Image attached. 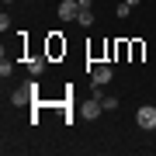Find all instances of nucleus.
Wrapping results in <instances>:
<instances>
[{
  "mask_svg": "<svg viewBox=\"0 0 156 156\" xmlns=\"http://www.w3.org/2000/svg\"><path fill=\"white\" fill-rule=\"evenodd\" d=\"M35 94H38V83H21V87L11 94V104H17V108H21V104H31Z\"/></svg>",
  "mask_w": 156,
  "mask_h": 156,
  "instance_id": "nucleus-1",
  "label": "nucleus"
},
{
  "mask_svg": "<svg viewBox=\"0 0 156 156\" xmlns=\"http://www.w3.org/2000/svg\"><path fill=\"white\" fill-rule=\"evenodd\" d=\"M135 122H139V128H156V108L142 104L139 111H135Z\"/></svg>",
  "mask_w": 156,
  "mask_h": 156,
  "instance_id": "nucleus-2",
  "label": "nucleus"
},
{
  "mask_svg": "<svg viewBox=\"0 0 156 156\" xmlns=\"http://www.w3.org/2000/svg\"><path fill=\"white\" fill-rule=\"evenodd\" d=\"M56 11H59L62 21H76V14H80V0H62Z\"/></svg>",
  "mask_w": 156,
  "mask_h": 156,
  "instance_id": "nucleus-3",
  "label": "nucleus"
},
{
  "mask_svg": "<svg viewBox=\"0 0 156 156\" xmlns=\"http://www.w3.org/2000/svg\"><path fill=\"white\" fill-rule=\"evenodd\" d=\"M90 80H94L97 87H104L108 80H111V66H108V62H97V66H90Z\"/></svg>",
  "mask_w": 156,
  "mask_h": 156,
  "instance_id": "nucleus-4",
  "label": "nucleus"
},
{
  "mask_svg": "<svg viewBox=\"0 0 156 156\" xmlns=\"http://www.w3.org/2000/svg\"><path fill=\"white\" fill-rule=\"evenodd\" d=\"M101 111H104V104H101L97 97H90V101H83V104H80V118H97Z\"/></svg>",
  "mask_w": 156,
  "mask_h": 156,
  "instance_id": "nucleus-5",
  "label": "nucleus"
},
{
  "mask_svg": "<svg viewBox=\"0 0 156 156\" xmlns=\"http://www.w3.org/2000/svg\"><path fill=\"white\" fill-rule=\"evenodd\" d=\"M76 24L90 28V24H94V11H90V7H80V14H76Z\"/></svg>",
  "mask_w": 156,
  "mask_h": 156,
  "instance_id": "nucleus-6",
  "label": "nucleus"
},
{
  "mask_svg": "<svg viewBox=\"0 0 156 156\" xmlns=\"http://www.w3.org/2000/svg\"><path fill=\"white\" fill-rule=\"evenodd\" d=\"M28 69H31V76H38V73L45 69V59H31V62H28Z\"/></svg>",
  "mask_w": 156,
  "mask_h": 156,
  "instance_id": "nucleus-7",
  "label": "nucleus"
},
{
  "mask_svg": "<svg viewBox=\"0 0 156 156\" xmlns=\"http://www.w3.org/2000/svg\"><path fill=\"white\" fill-rule=\"evenodd\" d=\"M115 11H118V17H128V11H132V4H118Z\"/></svg>",
  "mask_w": 156,
  "mask_h": 156,
  "instance_id": "nucleus-8",
  "label": "nucleus"
},
{
  "mask_svg": "<svg viewBox=\"0 0 156 156\" xmlns=\"http://www.w3.org/2000/svg\"><path fill=\"white\" fill-rule=\"evenodd\" d=\"M125 4H132V7H135V4H139V0H125Z\"/></svg>",
  "mask_w": 156,
  "mask_h": 156,
  "instance_id": "nucleus-9",
  "label": "nucleus"
},
{
  "mask_svg": "<svg viewBox=\"0 0 156 156\" xmlns=\"http://www.w3.org/2000/svg\"><path fill=\"white\" fill-rule=\"evenodd\" d=\"M4 4H14V0H4Z\"/></svg>",
  "mask_w": 156,
  "mask_h": 156,
  "instance_id": "nucleus-10",
  "label": "nucleus"
}]
</instances>
